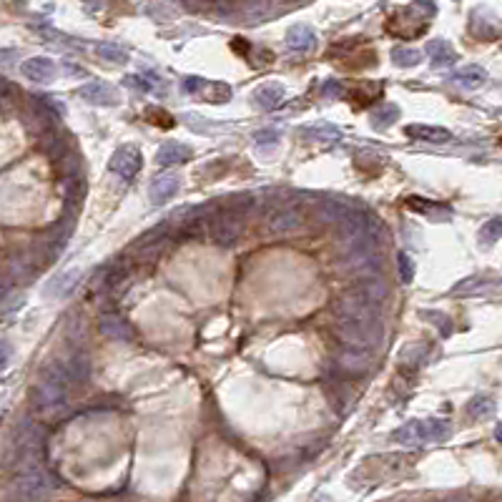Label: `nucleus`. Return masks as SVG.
Listing matches in <instances>:
<instances>
[{"mask_svg": "<svg viewBox=\"0 0 502 502\" xmlns=\"http://www.w3.org/2000/svg\"><path fill=\"white\" fill-rule=\"evenodd\" d=\"M387 296V284L376 276H364V282L347 289L334 304L339 319H379V309Z\"/></svg>", "mask_w": 502, "mask_h": 502, "instance_id": "obj_1", "label": "nucleus"}, {"mask_svg": "<svg viewBox=\"0 0 502 502\" xmlns=\"http://www.w3.org/2000/svg\"><path fill=\"white\" fill-rule=\"evenodd\" d=\"M339 224H342V236H344L349 254H354V251L376 249V244L382 241L384 226L372 211L354 208V211H351L347 219L339 221Z\"/></svg>", "mask_w": 502, "mask_h": 502, "instance_id": "obj_2", "label": "nucleus"}, {"mask_svg": "<svg viewBox=\"0 0 502 502\" xmlns=\"http://www.w3.org/2000/svg\"><path fill=\"white\" fill-rule=\"evenodd\" d=\"M68 374L63 370V364H48L40 372L36 389H33V404L38 409H58L68 400Z\"/></svg>", "mask_w": 502, "mask_h": 502, "instance_id": "obj_3", "label": "nucleus"}, {"mask_svg": "<svg viewBox=\"0 0 502 502\" xmlns=\"http://www.w3.org/2000/svg\"><path fill=\"white\" fill-rule=\"evenodd\" d=\"M452 432V425L447 420H409L407 425H402L395 429L392 439L397 445L404 447H420L429 445V442H442Z\"/></svg>", "mask_w": 502, "mask_h": 502, "instance_id": "obj_4", "label": "nucleus"}, {"mask_svg": "<svg viewBox=\"0 0 502 502\" xmlns=\"http://www.w3.org/2000/svg\"><path fill=\"white\" fill-rule=\"evenodd\" d=\"M241 204H229L224 206V211H219L216 216H211V238L221 246H231L244 229V216L251 208L249 196H241Z\"/></svg>", "mask_w": 502, "mask_h": 502, "instance_id": "obj_5", "label": "nucleus"}, {"mask_svg": "<svg viewBox=\"0 0 502 502\" xmlns=\"http://www.w3.org/2000/svg\"><path fill=\"white\" fill-rule=\"evenodd\" d=\"M56 487H58L56 477H50L48 472L40 467L36 455H28L23 475L15 480V495L25 497V500H40V497H48L50 489Z\"/></svg>", "mask_w": 502, "mask_h": 502, "instance_id": "obj_6", "label": "nucleus"}, {"mask_svg": "<svg viewBox=\"0 0 502 502\" xmlns=\"http://www.w3.org/2000/svg\"><path fill=\"white\" fill-rule=\"evenodd\" d=\"M334 329H337L339 339L351 349H370L382 337L379 319H339Z\"/></svg>", "mask_w": 502, "mask_h": 502, "instance_id": "obj_7", "label": "nucleus"}, {"mask_svg": "<svg viewBox=\"0 0 502 502\" xmlns=\"http://www.w3.org/2000/svg\"><path fill=\"white\" fill-rule=\"evenodd\" d=\"M181 88L188 96L204 98L206 103H226V100L231 98V88L226 86V83L206 81V78H199V75H188V78H183Z\"/></svg>", "mask_w": 502, "mask_h": 502, "instance_id": "obj_8", "label": "nucleus"}, {"mask_svg": "<svg viewBox=\"0 0 502 502\" xmlns=\"http://www.w3.org/2000/svg\"><path fill=\"white\" fill-rule=\"evenodd\" d=\"M78 96L88 103H93V106H116L119 103V88L111 86L106 81H91L86 86L78 88Z\"/></svg>", "mask_w": 502, "mask_h": 502, "instance_id": "obj_9", "label": "nucleus"}, {"mask_svg": "<svg viewBox=\"0 0 502 502\" xmlns=\"http://www.w3.org/2000/svg\"><path fill=\"white\" fill-rule=\"evenodd\" d=\"M141 153H138V149H133V146H123V149H119L116 153L111 156V161H108V169L113 171V174H119L121 178H133V176L138 174V169H141Z\"/></svg>", "mask_w": 502, "mask_h": 502, "instance_id": "obj_10", "label": "nucleus"}, {"mask_svg": "<svg viewBox=\"0 0 502 502\" xmlns=\"http://www.w3.org/2000/svg\"><path fill=\"white\" fill-rule=\"evenodd\" d=\"M264 224L269 234H289L301 226V211L296 206H279L266 216Z\"/></svg>", "mask_w": 502, "mask_h": 502, "instance_id": "obj_11", "label": "nucleus"}, {"mask_svg": "<svg viewBox=\"0 0 502 502\" xmlns=\"http://www.w3.org/2000/svg\"><path fill=\"white\" fill-rule=\"evenodd\" d=\"M379 266H382V261L376 257V249H367V251H354V254H349V259H347L344 264V271L359 274V276H374L376 271H379Z\"/></svg>", "mask_w": 502, "mask_h": 502, "instance_id": "obj_12", "label": "nucleus"}, {"mask_svg": "<svg viewBox=\"0 0 502 502\" xmlns=\"http://www.w3.org/2000/svg\"><path fill=\"white\" fill-rule=\"evenodd\" d=\"M178 188H181V178L176 174H158L156 178L151 181L149 196L153 204H166L171 196L178 194Z\"/></svg>", "mask_w": 502, "mask_h": 502, "instance_id": "obj_13", "label": "nucleus"}, {"mask_svg": "<svg viewBox=\"0 0 502 502\" xmlns=\"http://www.w3.org/2000/svg\"><path fill=\"white\" fill-rule=\"evenodd\" d=\"M337 370L349 376L364 374V372L370 370V354H364V349H351L349 347V349H344L337 357Z\"/></svg>", "mask_w": 502, "mask_h": 502, "instance_id": "obj_14", "label": "nucleus"}, {"mask_svg": "<svg viewBox=\"0 0 502 502\" xmlns=\"http://www.w3.org/2000/svg\"><path fill=\"white\" fill-rule=\"evenodd\" d=\"M100 334L108 339H116V342H133L136 339L133 326L126 319H121V317H116V314L100 317Z\"/></svg>", "mask_w": 502, "mask_h": 502, "instance_id": "obj_15", "label": "nucleus"}, {"mask_svg": "<svg viewBox=\"0 0 502 502\" xmlns=\"http://www.w3.org/2000/svg\"><path fill=\"white\" fill-rule=\"evenodd\" d=\"M20 70H23L25 78H31V81H36V83H50L56 78V63L43 56L25 61L23 66H20Z\"/></svg>", "mask_w": 502, "mask_h": 502, "instance_id": "obj_16", "label": "nucleus"}, {"mask_svg": "<svg viewBox=\"0 0 502 502\" xmlns=\"http://www.w3.org/2000/svg\"><path fill=\"white\" fill-rule=\"evenodd\" d=\"M78 279H81V271L78 269L63 271V274L53 276V279L45 284L43 294L50 296V299H63V296H68L70 291H73L75 284H78Z\"/></svg>", "mask_w": 502, "mask_h": 502, "instance_id": "obj_17", "label": "nucleus"}, {"mask_svg": "<svg viewBox=\"0 0 502 502\" xmlns=\"http://www.w3.org/2000/svg\"><path fill=\"white\" fill-rule=\"evenodd\" d=\"M254 103H257V108H261V111H274V108H279L284 103V86L276 81L264 83L261 88L254 91Z\"/></svg>", "mask_w": 502, "mask_h": 502, "instance_id": "obj_18", "label": "nucleus"}, {"mask_svg": "<svg viewBox=\"0 0 502 502\" xmlns=\"http://www.w3.org/2000/svg\"><path fill=\"white\" fill-rule=\"evenodd\" d=\"M409 138H417V141H425V144H447L452 138V133L447 128H439V126H425V123H412L404 128Z\"/></svg>", "mask_w": 502, "mask_h": 502, "instance_id": "obj_19", "label": "nucleus"}, {"mask_svg": "<svg viewBox=\"0 0 502 502\" xmlns=\"http://www.w3.org/2000/svg\"><path fill=\"white\" fill-rule=\"evenodd\" d=\"M425 50L434 68H450V66L457 63V53H455V48L447 40H429L425 45Z\"/></svg>", "mask_w": 502, "mask_h": 502, "instance_id": "obj_20", "label": "nucleus"}, {"mask_svg": "<svg viewBox=\"0 0 502 502\" xmlns=\"http://www.w3.org/2000/svg\"><path fill=\"white\" fill-rule=\"evenodd\" d=\"M452 83H457L459 88H467V91H475V88L485 86L487 83V70L482 68V66H464V68H459L457 73H452L450 78Z\"/></svg>", "mask_w": 502, "mask_h": 502, "instance_id": "obj_21", "label": "nucleus"}, {"mask_svg": "<svg viewBox=\"0 0 502 502\" xmlns=\"http://www.w3.org/2000/svg\"><path fill=\"white\" fill-rule=\"evenodd\" d=\"M287 45L291 50H299V53H309V50L317 45V36L309 25L299 23V25H291L287 33Z\"/></svg>", "mask_w": 502, "mask_h": 502, "instance_id": "obj_22", "label": "nucleus"}, {"mask_svg": "<svg viewBox=\"0 0 502 502\" xmlns=\"http://www.w3.org/2000/svg\"><path fill=\"white\" fill-rule=\"evenodd\" d=\"M404 204H407V208L425 213V216H429V219H434V221L450 219V216H452V211L445 206V204H437V201L422 199V196H409V199H404Z\"/></svg>", "mask_w": 502, "mask_h": 502, "instance_id": "obj_23", "label": "nucleus"}, {"mask_svg": "<svg viewBox=\"0 0 502 502\" xmlns=\"http://www.w3.org/2000/svg\"><path fill=\"white\" fill-rule=\"evenodd\" d=\"M191 158V149L183 144H178V141H169V144H163L161 149H158L156 153V163L158 166H176V163H183Z\"/></svg>", "mask_w": 502, "mask_h": 502, "instance_id": "obj_24", "label": "nucleus"}, {"mask_svg": "<svg viewBox=\"0 0 502 502\" xmlns=\"http://www.w3.org/2000/svg\"><path fill=\"white\" fill-rule=\"evenodd\" d=\"M40 445H43V429H40L36 422L25 420L18 432V447L23 452H28V455H36V450Z\"/></svg>", "mask_w": 502, "mask_h": 502, "instance_id": "obj_25", "label": "nucleus"}, {"mask_svg": "<svg viewBox=\"0 0 502 502\" xmlns=\"http://www.w3.org/2000/svg\"><path fill=\"white\" fill-rule=\"evenodd\" d=\"M61 194H63V199H66L68 206H75V204L83 199V194H86V183H83L81 174L63 176L61 178Z\"/></svg>", "mask_w": 502, "mask_h": 502, "instance_id": "obj_26", "label": "nucleus"}, {"mask_svg": "<svg viewBox=\"0 0 502 502\" xmlns=\"http://www.w3.org/2000/svg\"><path fill=\"white\" fill-rule=\"evenodd\" d=\"M344 96H349L354 103H359V106H364L367 100H374V98H379L382 96V86L376 81H364V83H357V86L351 88V91H342V98Z\"/></svg>", "mask_w": 502, "mask_h": 502, "instance_id": "obj_27", "label": "nucleus"}, {"mask_svg": "<svg viewBox=\"0 0 502 502\" xmlns=\"http://www.w3.org/2000/svg\"><path fill=\"white\" fill-rule=\"evenodd\" d=\"M63 370H66L70 382H83V379H88V374H91V359H88V354H83V351H75L73 357L63 364Z\"/></svg>", "mask_w": 502, "mask_h": 502, "instance_id": "obj_28", "label": "nucleus"}, {"mask_svg": "<svg viewBox=\"0 0 502 502\" xmlns=\"http://www.w3.org/2000/svg\"><path fill=\"white\" fill-rule=\"evenodd\" d=\"M397 119H400V108H397L395 103H382V106H376L374 111H372L370 123L374 131H384V128H389L392 123H397Z\"/></svg>", "mask_w": 502, "mask_h": 502, "instance_id": "obj_29", "label": "nucleus"}, {"mask_svg": "<svg viewBox=\"0 0 502 502\" xmlns=\"http://www.w3.org/2000/svg\"><path fill=\"white\" fill-rule=\"evenodd\" d=\"M354 211V206H349L347 201H334V199H324L319 204V216L324 221H334L339 224L342 219H347L349 213Z\"/></svg>", "mask_w": 502, "mask_h": 502, "instance_id": "obj_30", "label": "nucleus"}, {"mask_svg": "<svg viewBox=\"0 0 502 502\" xmlns=\"http://www.w3.org/2000/svg\"><path fill=\"white\" fill-rule=\"evenodd\" d=\"M33 31H38L50 45H56V48H61V50L63 48H66V50H81L83 48L78 40H73V38H68V36H63V33H58L56 28H50V25H43V28H40V25H33Z\"/></svg>", "mask_w": 502, "mask_h": 502, "instance_id": "obj_31", "label": "nucleus"}, {"mask_svg": "<svg viewBox=\"0 0 502 502\" xmlns=\"http://www.w3.org/2000/svg\"><path fill=\"white\" fill-rule=\"evenodd\" d=\"M485 25H480V10L472 13L470 18V31L475 33L477 38H482V40H495L500 36V25H497L495 15H489V20H482Z\"/></svg>", "mask_w": 502, "mask_h": 502, "instance_id": "obj_32", "label": "nucleus"}, {"mask_svg": "<svg viewBox=\"0 0 502 502\" xmlns=\"http://www.w3.org/2000/svg\"><path fill=\"white\" fill-rule=\"evenodd\" d=\"M487 289V279L485 276H470V279H462L457 287L452 289V296H472V294H482Z\"/></svg>", "mask_w": 502, "mask_h": 502, "instance_id": "obj_33", "label": "nucleus"}, {"mask_svg": "<svg viewBox=\"0 0 502 502\" xmlns=\"http://www.w3.org/2000/svg\"><path fill=\"white\" fill-rule=\"evenodd\" d=\"M420 61H422L420 50L404 48V45H397V48H392V63H395V66H400V68H412V66H417Z\"/></svg>", "mask_w": 502, "mask_h": 502, "instance_id": "obj_34", "label": "nucleus"}, {"mask_svg": "<svg viewBox=\"0 0 502 502\" xmlns=\"http://www.w3.org/2000/svg\"><path fill=\"white\" fill-rule=\"evenodd\" d=\"M96 53L106 63H113V66H121V63H128V53H126L121 45L116 43H98L96 45Z\"/></svg>", "mask_w": 502, "mask_h": 502, "instance_id": "obj_35", "label": "nucleus"}, {"mask_svg": "<svg viewBox=\"0 0 502 502\" xmlns=\"http://www.w3.org/2000/svg\"><path fill=\"white\" fill-rule=\"evenodd\" d=\"M183 121H186L188 128H191V131H196V133H221V131H226V128H229V126H224V123L211 126L213 121L201 119V116H196V113H186V116H183Z\"/></svg>", "mask_w": 502, "mask_h": 502, "instance_id": "obj_36", "label": "nucleus"}, {"mask_svg": "<svg viewBox=\"0 0 502 502\" xmlns=\"http://www.w3.org/2000/svg\"><path fill=\"white\" fill-rule=\"evenodd\" d=\"M489 412H492V397L487 395L472 397L470 404H467V417H472V420H482Z\"/></svg>", "mask_w": 502, "mask_h": 502, "instance_id": "obj_37", "label": "nucleus"}, {"mask_svg": "<svg viewBox=\"0 0 502 502\" xmlns=\"http://www.w3.org/2000/svg\"><path fill=\"white\" fill-rule=\"evenodd\" d=\"M166 231H169V226H166V224L153 226L151 231L141 234V236L136 238V246H138V249H149V246H161V244H163V236H166Z\"/></svg>", "mask_w": 502, "mask_h": 502, "instance_id": "obj_38", "label": "nucleus"}, {"mask_svg": "<svg viewBox=\"0 0 502 502\" xmlns=\"http://www.w3.org/2000/svg\"><path fill=\"white\" fill-rule=\"evenodd\" d=\"M301 136L304 138H317V141H337V138H342V131H339L337 126H317V128H307V131H301Z\"/></svg>", "mask_w": 502, "mask_h": 502, "instance_id": "obj_39", "label": "nucleus"}, {"mask_svg": "<svg viewBox=\"0 0 502 502\" xmlns=\"http://www.w3.org/2000/svg\"><path fill=\"white\" fill-rule=\"evenodd\" d=\"M146 119L153 126H158V128H174V116L169 111H163L161 106H151L146 111Z\"/></svg>", "mask_w": 502, "mask_h": 502, "instance_id": "obj_40", "label": "nucleus"}, {"mask_svg": "<svg viewBox=\"0 0 502 502\" xmlns=\"http://www.w3.org/2000/svg\"><path fill=\"white\" fill-rule=\"evenodd\" d=\"M254 141L259 144V149H276V144L282 141V136H279V131H271V128H264V131H257V136H254Z\"/></svg>", "mask_w": 502, "mask_h": 502, "instance_id": "obj_41", "label": "nucleus"}, {"mask_svg": "<svg viewBox=\"0 0 502 502\" xmlns=\"http://www.w3.org/2000/svg\"><path fill=\"white\" fill-rule=\"evenodd\" d=\"M500 231H502V224H500V219H492V221H487V224L482 226V231H480V241L482 244H495L497 238H500Z\"/></svg>", "mask_w": 502, "mask_h": 502, "instance_id": "obj_42", "label": "nucleus"}, {"mask_svg": "<svg viewBox=\"0 0 502 502\" xmlns=\"http://www.w3.org/2000/svg\"><path fill=\"white\" fill-rule=\"evenodd\" d=\"M123 83H126L128 88H133V91H141V93H151V91H156V86H153V83H158V81L149 83V78H146V75H126Z\"/></svg>", "mask_w": 502, "mask_h": 502, "instance_id": "obj_43", "label": "nucleus"}, {"mask_svg": "<svg viewBox=\"0 0 502 502\" xmlns=\"http://www.w3.org/2000/svg\"><path fill=\"white\" fill-rule=\"evenodd\" d=\"M420 317H422V319H427V321H434V326H437L442 334H450L452 332V321L447 319L445 314H439V312H420Z\"/></svg>", "mask_w": 502, "mask_h": 502, "instance_id": "obj_44", "label": "nucleus"}, {"mask_svg": "<svg viewBox=\"0 0 502 502\" xmlns=\"http://www.w3.org/2000/svg\"><path fill=\"white\" fill-rule=\"evenodd\" d=\"M400 276L404 284H412V279H414V261L407 257V254H400Z\"/></svg>", "mask_w": 502, "mask_h": 502, "instance_id": "obj_45", "label": "nucleus"}, {"mask_svg": "<svg viewBox=\"0 0 502 502\" xmlns=\"http://www.w3.org/2000/svg\"><path fill=\"white\" fill-rule=\"evenodd\" d=\"M342 91H344V83H337V81L321 83V96H324V98H342Z\"/></svg>", "mask_w": 502, "mask_h": 502, "instance_id": "obj_46", "label": "nucleus"}, {"mask_svg": "<svg viewBox=\"0 0 502 502\" xmlns=\"http://www.w3.org/2000/svg\"><path fill=\"white\" fill-rule=\"evenodd\" d=\"M20 58V53L15 48H0V66H10Z\"/></svg>", "mask_w": 502, "mask_h": 502, "instance_id": "obj_47", "label": "nucleus"}, {"mask_svg": "<svg viewBox=\"0 0 502 502\" xmlns=\"http://www.w3.org/2000/svg\"><path fill=\"white\" fill-rule=\"evenodd\" d=\"M10 354H13L10 344H8V342H0V370H6V367H8V362H10Z\"/></svg>", "mask_w": 502, "mask_h": 502, "instance_id": "obj_48", "label": "nucleus"}, {"mask_svg": "<svg viewBox=\"0 0 502 502\" xmlns=\"http://www.w3.org/2000/svg\"><path fill=\"white\" fill-rule=\"evenodd\" d=\"M13 98V88L8 81H0V103H8Z\"/></svg>", "mask_w": 502, "mask_h": 502, "instance_id": "obj_49", "label": "nucleus"}]
</instances>
